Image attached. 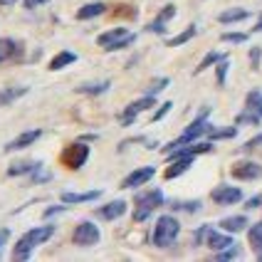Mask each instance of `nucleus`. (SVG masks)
I'll return each mask as SVG.
<instances>
[{"label": "nucleus", "mask_w": 262, "mask_h": 262, "mask_svg": "<svg viewBox=\"0 0 262 262\" xmlns=\"http://www.w3.org/2000/svg\"><path fill=\"white\" fill-rule=\"evenodd\" d=\"M52 235H55V225H37V228L28 230V233L17 240V245H15V250H13V260H30L32 250L45 245Z\"/></svg>", "instance_id": "obj_1"}, {"label": "nucleus", "mask_w": 262, "mask_h": 262, "mask_svg": "<svg viewBox=\"0 0 262 262\" xmlns=\"http://www.w3.org/2000/svg\"><path fill=\"white\" fill-rule=\"evenodd\" d=\"M181 233V225L173 215H161L156 220V228H154V245L156 248H171L176 243V237Z\"/></svg>", "instance_id": "obj_2"}, {"label": "nucleus", "mask_w": 262, "mask_h": 262, "mask_svg": "<svg viewBox=\"0 0 262 262\" xmlns=\"http://www.w3.org/2000/svg\"><path fill=\"white\" fill-rule=\"evenodd\" d=\"M205 117H208V109H205L203 114H201V117L195 119V121L190 124L188 129H186V131H183V134H181V136H178V139H176V141H171V144L166 146V151L171 154V151H173V148H178V146L193 144V141H195L198 136H203V134H208V129H210V124L205 121Z\"/></svg>", "instance_id": "obj_3"}, {"label": "nucleus", "mask_w": 262, "mask_h": 262, "mask_svg": "<svg viewBox=\"0 0 262 262\" xmlns=\"http://www.w3.org/2000/svg\"><path fill=\"white\" fill-rule=\"evenodd\" d=\"M159 205H163V193H161L159 188L139 195V198H136V208H134V220H136V223H144Z\"/></svg>", "instance_id": "obj_4"}, {"label": "nucleus", "mask_w": 262, "mask_h": 262, "mask_svg": "<svg viewBox=\"0 0 262 262\" xmlns=\"http://www.w3.org/2000/svg\"><path fill=\"white\" fill-rule=\"evenodd\" d=\"M262 119V89H252L245 97V112L235 119V124H260Z\"/></svg>", "instance_id": "obj_5"}, {"label": "nucleus", "mask_w": 262, "mask_h": 262, "mask_svg": "<svg viewBox=\"0 0 262 262\" xmlns=\"http://www.w3.org/2000/svg\"><path fill=\"white\" fill-rule=\"evenodd\" d=\"M134 40H136V35L126 32L124 28H114V30H109V32H104V35L97 37L99 47H104V50H124V47L131 45Z\"/></svg>", "instance_id": "obj_6"}, {"label": "nucleus", "mask_w": 262, "mask_h": 262, "mask_svg": "<svg viewBox=\"0 0 262 262\" xmlns=\"http://www.w3.org/2000/svg\"><path fill=\"white\" fill-rule=\"evenodd\" d=\"M87 159H89V146L84 144V141L70 144L64 148V154H62V163H64L67 168H72V171L82 168V166L87 163Z\"/></svg>", "instance_id": "obj_7"}, {"label": "nucleus", "mask_w": 262, "mask_h": 262, "mask_svg": "<svg viewBox=\"0 0 262 262\" xmlns=\"http://www.w3.org/2000/svg\"><path fill=\"white\" fill-rule=\"evenodd\" d=\"M99 228L94 225V223H89V220H82L77 228H74V245H79V248H92V245H97L99 243Z\"/></svg>", "instance_id": "obj_8"}, {"label": "nucleus", "mask_w": 262, "mask_h": 262, "mask_svg": "<svg viewBox=\"0 0 262 262\" xmlns=\"http://www.w3.org/2000/svg\"><path fill=\"white\" fill-rule=\"evenodd\" d=\"M210 198L218 205H233L237 201H243V190L235 188V186H218V188H213Z\"/></svg>", "instance_id": "obj_9"}, {"label": "nucleus", "mask_w": 262, "mask_h": 262, "mask_svg": "<svg viewBox=\"0 0 262 262\" xmlns=\"http://www.w3.org/2000/svg\"><path fill=\"white\" fill-rule=\"evenodd\" d=\"M154 173H156V168H154V166H144V168H136V171H131V173L124 178L121 188H139V186L148 183V181L154 178Z\"/></svg>", "instance_id": "obj_10"}, {"label": "nucleus", "mask_w": 262, "mask_h": 262, "mask_svg": "<svg viewBox=\"0 0 262 262\" xmlns=\"http://www.w3.org/2000/svg\"><path fill=\"white\" fill-rule=\"evenodd\" d=\"M233 176L237 181H255L262 178V166H257L255 161H240L233 166Z\"/></svg>", "instance_id": "obj_11"}, {"label": "nucleus", "mask_w": 262, "mask_h": 262, "mask_svg": "<svg viewBox=\"0 0 262 262\" xmlns=\"http://www.w3.org/2000/svg\"><path fill=\"white\" fill-rule=\"evenodd\" d=\"M156 104V99H154V94H146L144 99H139V102H131L129 106H126V112H124V117H121V121L129 126L131 121L136 119V114H141V112H146V109H151Z\"/></svg>", "instance_id": "obj_12"}, {"label": "nucleus", "mask_w": 262, "mask_h": 262, "mask_svg": "<svg viewBox=\"0 0 262 262\" xmlns=\"http://www.w3.org/2000/svg\"><path fill=\"white\" fill-rule=\"evenodd\" d=\"M40 136H42V131H40V129L25 131V134L15 136L13 141H8V144H5V151L10 154V151H20V148H28V146H30V144H35V141H37Z\"/></svg>", "instance_id": "obj_13"}, {"label": "nucleus", "mask_w": 262, "mask_h": 262, "mask_svg": "<svg viewBox=\"0 0 262 262\" xmlns=\"http://www.w3.org/2000/svg\"><path fill=\"white\" fill-rule=\"evenodd\" d=\"M124 213H126V203H124V201H112V203L102 205V208L97 210V215L104 220H117V218H121Z\"/></svg>", "instance_id": "obj_14"}, {"label": "nucleus", "mask_w": 262, "mask_h": 262, "mask_svg": "<svg viewBox=\"0 0 262 262\" xmlns=\"http://www.w3.org/2000/svg\"><path fill=\"white\" fill-rule=\"evenodd\" d=\"M193 159H195V156H183V159H176L173 163H171V166L166 168L163 178H168V181H171V178H178L181 173H186L190 166H193Z\"/></svg>", "instance_id": "obj_15"}, {"label": "nucleus", "mask_w": 262, "mask_h": 262, "mask_svg": "<svg viewBox=\"0 0 262 262\" xmlns=\"http://www.w3.org/2000/svg\"><path fill=\"white\" fill-rule=\"evenodd\" d=\"M173 15H176V5H166V10H161V15L146 30H148V32H163V30H166V23H168Z\"/></svg>", "instance_id": "obj_16"}, {"label": "nucleus", "mask_w": 262, "mask_h": 262, "mask_svg": "<svg viewBox=\"0 0 262 262\" xmlns=\"http://www.w3.org/2000/svg\"><path fill=\"white\" fill-rule=\"evenodd\" d=\"M102 190H89V193H62V203H89L97 201Z\"/></svg>", "instance_id": "obj_17"}, {"label": "nucleus", "mask_w": 262, "mask_h": 262, "mask_svg": "<svg viewBox=\"0 0 262 262\" xmlns=\"http://www.w3.org/2000/svg\"><path fill=\"white\" fill-rule=\"evenodd\" d=\"M245 225H248V218H245V215H233V218L220 220V228H223L225 233H240V230H245Z\"/></svg>", "instance_id": "obj_18"}, {"label": "nucleus", "mask_w": 262, "mask_h": 262, "mask_svg": "<svg viewBox=\"0 0 262 262\" xmlns=\"http://www.w3.org/2000/svg\"><path fill=\"white\" fill-rule=\"evenodd\" d=\"M250 248L255 250V255H257V260H262V220L260 223H255L252 228H250Z\"/></svg>", "instance_id": "obj_19"}, {"label": "nucleus", "mask_w": 262, "mask_h": 262, "mask_svg": "<svg viewBox=\"0 0 262 262\" xmlns=\"http://www.w3.org/2000/svg\"><path fill=\"white\" fill-rule=\"evenodd\" d=\"M17 52H20V47H17L15 40H10V37H0V64L8 62V59H13Z\"/></svg>", "instance_id": "obj_20"}, {"label": "nucleus", "mask_w": 262, "mask_h": 262, "mask_svg": "<svg viewBox=\"0 0 262 262\" xmlns=\"http://www.w3.org/2000/svg\"><path fill=\"white\" fill-rule=\"evenodd\" d=\"M42 163H37V161H20V163H13L10 168H8V176H25V173H35L37 168H40Z\"/></svg>", "instance_id": "obj_21"}, {"label": "nucleus", "mask_w": 262, "mask_h": 262, "mask_svg": "<svg viewBox=\"0 0 262 262\" xmlns=\"http://www.w3.org/2000/svg\"><path fill=\"white\" fill-rule=\"evenodd\" d=\"M72 62H77V55H74V52H59V55L52 57L50 70H52V72H57V70H64V67H67V64H72Z\"/></svg>", "instance_id": "obj_22"}, {"label": "nucleus", "mask_w": 262, "mask_h": 262, "mask_svg": "<svg viewBox=\"0 0 262 262\" xmlns=\"http://www.w3.org/2000/svg\"><path fill=\"white\" fill-rule=\"evenodd\" d=\"M104 10H106V5H104V3H89V5H84V8H79V10H77V17H79V20H89V17L102 15Z\"/></svg>", "instance_id": "obj_23"}, {"label": "nucleus", "mask_w": 262, "mask_h": 262, "mask_svg": "<svg viewBox=\"0 0 262 262\" xmlns=\"http://www.w3.org/2000/svg\"><path fill=\"white\" fill-rule=\"evenodd\" d=\"M248 15H250V13L245 10V8H230V10L220 13V15H218V20H220V23H225V25H228V23H237V20H245Z\"/></svg>", "instance_id": "obj_24"}, {"label": "nucleus", "mask_w": 262, "mask_h": 262, "mask_svg": "<svg viewBox=\"0 0 262 262\" xmlns=\"http://www.w3.org/2000/svg\"><path fill=\"white\" fill-rule=\"evenodd\" d=\"M28 94V87H13V89H0V106H8L10 102H15L17 97Z\"/></svg>", "instance_id": "obj_25"}, {"label": "nucleus", "mask_w": 262, "mask_h": 262, "mask_svg": "<svg viewBox=\"0 0 262 262\" xmlns=\"http://www.w3.org/2000/svg\"><path fill=\"white\" fill-rule=\"evenodd\" d=\"M109 87H112L109 82H99V84H82V87H77V92L79 94H104Z\"/></svg>", "instance_id": "obj_26"}, {"label": "nucleus", "mask_w": 262, "mask_h": 262, "mask_svg": "<svg viewBox=\"0 0 262 262\" xmlns=\"http://www.w3.org/2000/svg\"><path fill=\"white\" fill-rule=\"evenodd\" d=\"M193 35H195V25H190L188 30H186V32H181V35H176V37H171V40H168V47H178V45H183V42H188L190 37H193Z\"/></svg>", "instance_id": "obj_27"}, {"label": "nucleus", "mask_w": 262, "mask_h": 262, "mask_svg": "<svg viewBox=\"0 0 262 262\" xmlns=\"http://www.w3.org/2000/svg\"><path fill=\"white\" fill-rule=\"evenodd\" d=\"M235 134H237L235 126H230V129H213V126H210V129H208V136H210V139H233Z\"/></svg>", "instance_id": "obj_28"}, {"label": "nucleus", "mask_w": 262, "mask_h": 262, "mask_svg": "<svg viewBox=\"0 0 262 262\" xmlns=\"http://www.w3.org/2000/svg\"><path fill=\"white\" fill-rule=\"evenodd\" d=\"M223 57H225V55H218V52H210V55H205V59L201 62V64H198V67H195V74H201L203 70H208L210 64H215V62H220Z\"/></svg>", "instance_id": "obj_29"}, {"label": "nucleus", "mask_w": 262, "mask_h": 262, "mask_svg": "<svg viewBox=\"0 0 262 262\" xmlns=\"http://www.w3.org/2000/svg\"><path fill=\"white\" fill-rule=\"evenodd\" d=\"M220 40H223V42H245L248 35H243V32H223Z\"/></svg>", "instance_id": "obj_30"}, {"label": "nucleus", "mask_w": 262, "mask_h": 262, "mask_svg": "<svg viewBox=\"0 0 262 262\" xmlns=\"http://www.w3.org/2000/svg\"><path fill=\"white\" fill-rule=\"evenodd\" d=\"M225 72H228V57L218 62V84H225Z\"/></svg>", "instance_id": "obj_31"}, {"label": "nucleus", "mask_w": 262, "mask_h": 262, "mask_svg": "<svg viewBox=\"0 0 262 262\" xmlns=\"http://www.w3.org/2000/svg\"><path fill=\"white\" fill-rule=\"evenodd\" d=\"M173 208H178V210H190V213H193V210L201 208V203H198V201H190V203H173Z\"/></svg>", "instance_id": "obj_32"}, {"label": "nucleus", "mask_w": 262, "mask_h": 262, "mask_svg": "<svg viewBox=\"0 0 262 262\" xmlns=\"http://www.w3.org/2000/svg\"><path fill=\"white\" fill-rule=\"evenodd\" d=\"M163 87H168V79H166V77H163V79H159V82H154V84L148 87V94H159Z\"/></svg>", "instance_id": "obj_33"}, {"label": "nucleus", "mask_w": 262, "mask_h": 262, "mask_svg": "<svg viewBox=\"0 0 262 262\" xmlns=\"http://www.w3.org/2000/svg\"><path fill=\"white\" fill-rule=\"evenodd\" d=\"M171 106H173V104H171V102L161 104V109H159V112H156V114H154V121H159L161 117H166V114H168V112H171Z\"/></svg>", "instance_id": "obj_34"}, {"label": "nucleus", "mask_w": 262, "mask_h": 262, "mask_svg": "<svg viewBox=\"0 0 262 262\" xmlns=\"http://www.w3.org/2000/svg\"><path fill=\"white\" fill-rule=\"evenodd\" d=\"M260 144H262V134H257V136H255V139H250V141L243 146V148H245V151H255V148H257Z\"/></svg>", "instance_id": "obj_35"}, {"label": "nucleus", "mask_w": 262, "mask_h": 262, "mask_svg": "<svg viewBox=\"0 0 262 262\" xmlns=\"http://www.w3.org/2000/svg\"><path fill=\"white\" fill-rule=\"evenodd\" d=\"M245 208H262V195H255V198H250Z\"/></svg>", "instance_id": "obj_36"}, {"label": "nucleus", "mask_w": 262, "mask_h": 262, "mask_svg": "<svg viewBox=\"0 0 262 262\" xmlns=\"http://www.w3.org/2000/svg\"><path fill=\"white\" fill-rule=\"evenodd\" d=\"M45 3H47V0H25V8H28V10H35L37 5H45Z\"/></svg>", "instance_id": "obj_37"}, {"label": "nucleus", "mask_w": 262, "mask_h": 262, "mask_svg": "<svg viewBox=\"0 0 262 262\" xmlns=\"http://www.w3.org/2000/svg\"><path fill=\"white\" fill-rule=\"evenodd\" d=\"M62 210H64V205H57V208H50V210H47L45 215L50 218V215H55V213H62Z\"/></svg>", "instance_id": "obj_38"}, {"label": "nucleus", "mask_w": 262, "mask_h": 262, "mask_svg": "<svg viewBox=\"0 0 262 262\" xmlns=\"http://www.w3.org/2000/svg\"><path fill=\"white\" fill-rule=\"evenodd\" d=\"M8 230H5V228H3V230H0V250H3V245H5V240H8Z\"/></svg>", "instance_id": "obj_39"}, {"label": "nucleus", "mask_w": 262, "mask_h": 262, "mask_svg": "<svg viewBox=\"0 0 262 262\" xmlns=\"http://www.w3.org/2000/svg\"><path fill=\"white\" fill-rule=\"evenodd\" d=\"M250 57H252V64L257 67V59H260V50H252V52H250Z\"/></svg>", "instance_id": "obj_40"}, {"label": "nucleus", "mask_w": 262, "mask_h": 262, "mask_svg": "<svg viewBox=\"0 0 262 262\" xmlns=\"http://www.w3.org/2000/svg\"><path fill=\"white\" fill-rule=\"evenodd\" d=\"M13 3H17V0H0V5H13Z\"/></svg>", "instance_id": "obj_41"}, {"label": "nucleus", "mask_w": 262, "mask_h": 262, "mask_svg": "<svg viewBox=\"0 0 262 262\" xmlns=\"http://www.w3.org/2000/svg\"><path fill=\"white\" fill-rule=\"evenodd\" d=\"M255 30H257V32H262V17H260V23H257V28H255Z\"/></svg>", "instance_id": "obj_42"}]
</instances>
